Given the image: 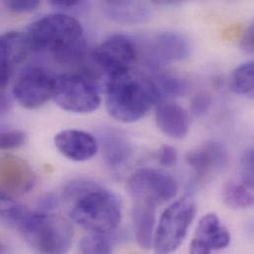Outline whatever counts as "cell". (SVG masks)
<instances>
[{
    "mask_svg": "<svg viewBox=\"0 0 254 254\" xmlns=\"http://www.w3.org/2000/svg\"><path fill=\"white\" fill-rule=\"evenodd\" d=\"M64 196L70 204L74 223L90 234L108 235L114 232L122 219V205L112 191L86 179L68 183Z\"/></svg>",
    "mask_w": 254,
    "mask_h": 254,
    "instance_id": "obj_1",
    "label": "cell"
},
{
    "mask_svg": "<svg viewBox=\"0 0 254 254\" xmlns=\"http://www.w3.org/2000/svg\"><path fill=\"white\" fill-rule=\"evenodd\" d=\"M32 51L49 53L57 62H80L87 50L80 22L64 13L50 14L35 21L26 33Z\"/></svg>",
    "mask_w": 254,
    "mask_h": 254,
    "instance_id": "obj_2",
    "label": "cell"
},
{
    "mask_svg": "<svg viewBox=\"0 0 254 254\" xmlns=\"http://www.w3.org/2000/svg\"><path fill=\"white\" fill-rule=\"evenodd\" d=\"M106 109L121 123H134L143 118L160 98L151 79L129 70L109 76L106 82Z\"/></svg>",
    "mask_w": 254,
    "mask_h": 254,
    "instance_id": "obj_3",
    "label": "cell"
},
{
    "mask_svg": "<svg viewBox=\"0 0 254 254\" xmlns=\"http://www.w3.org/2000/svg\"><path fill=\"white\" fill-rule=\"evenodd\" d=\"M16 227L36 254H66L70 250L72 227L60 216L28 210Z\"/></svg>",
    "mask_w": 254,
    "mask_h": 254,
    "instance_id": "obj_4",
    "label": "cell"
},
{
    "mask_svg": "<svg viewBox=\"0 0 254 254\" xmlns=\"http://www.w3.org/2000/svg\"><path fill=\"white\" fill-rule=\"evenodd\" d=\"M196 211L195 201L190 196H184L163 212L153 238L155 254H171L178 250L187 236Z\"/></svg>",
    "mask_w": 254,
    "mask_h": 254,
    "instance_id": "obj_5",
    "label": "cell"
},
{
    "mask_svg": "<svg viewBox=\"0 0 254 254\" xmlns=\"http://www.w3.org/2000/svg\"><path fill=\"white\" fill-rule=\"evenodd\" d=\"M53 99L63 110L75 114L92 113L101 104L95 82L84 73L56 76Z\"/></svg>",
    "mask_w": 254,
    "mask_h": 254,
    "instance_id": "obj_6",
    "label": "cell"
},
{
    "mask_svg": "<svg viewBox=\"0 0 254 254\" xmlns=\"http://www.w3.org/2000/svg\"><path fill=\"white\" fill-rule=\"evenodd\" d=\"M127 190L134 201L156 206L174 198L178 191V184L175 178L168 173L151 168H142L129 177Z\"/></svg>",
    "mask_w": 254,
    "mask_h": 254,
    "instance_id": "obj_7",
    "label": "cell"
},
{
    "mask_svg": "<svg viewBox=\"0 0 254 254\" xmlns=\"http://www.w3.org/2000/svg\"><path fill=\"white\" fill-rule=\"evenodd\" d=\"M56 75L42 66L25 69L13 86V96L26 109H39L53 98Z\"/></svg>",
    "mask_w": 254,
    "mask_h": 254,
    "instance_id": "obj_8",
    "label": "cell"
},
{
    "mask_svg": "<svg viewBox=\"0 0 254 254\" xmlns=\"http://www.w3.org/2000/svg\"><path fill=\"white\" fill-rule=\"evenodd\" d=\"M136 54V46L129 37L116 34L108 37L94 49L93 60L109 77L128 71Z\"/></svg>",
    "mask_w": 254,
    "mask_h": 254,
    "instance_id": "obj_9",
    "label": "cell"
},
{
    "mask_svg": "<svg viewBox=\"0 0 254 254\" xmlns=\"http://www.w3.org/2000/svg\"><path fill=\"white\" fill-rule=\"evenodd\" d=\"M189 40L174 31L158 32L147 40L146 53L153 64H163L185 60L190 55Z\"/></svg>",
    "mask_w": 254,
    "mask_h": 254,
    "instance_id": "obj_10",
    "label": "cell"
},
{
    "mask_svg": "<svg viewBox=\"0 0 254 254\" xmlns=\"http://www.w3.org/2000/svg\"><path fill=\"white\" fill-rule=\"evenodd\" d=\"M231 243V234L216 214H207L199 222L190 245V254H211Z\"/></svg>",
    "mask_w": 254,
    "mask_h": 254,
    "instance_id": "obj_11",
    "label": "cell"
},
{
    "mask_svg": "<svg viewBox=\"0 0 254 254\" xmlns=\"http://www.w3.org/2000/svg\"><path fill=\"white\" fill-rule=\"evenodd\" d=\"M35 184L36 175L25 160L13 155L0 157V191L9 196L25 194Z\"/></svg>",
    "mask_w": 254,
    "mask_h": 254,
    "instance_id": "obj_12",
    "label": "cell"
},
{
    "mask_svg": "<svg viewBox=\"0 0 254 254\" xmlns=\"http://www.w3.org/2000/svg\"><path fill=\"white\" fill-rule=\"evenodd\" d=\"M55 145L66 158L83 162L91 159L98 151L97 139L79 129H64L55 136Z\"/></svg>",
    "mask_w": 254,
    "mask_h": 254,
    "instance_id": "obj_13",
    "label": "cell"
},
{
    "mask_svg": "<svg viewBox=\"0 0 254 254\" xmlns=\"http://www.w3.org/2000/svg\"><path fill=\"white\" fill-rule=\"evenodd\" d=\"M228 158L226 147L221 142L210 140L188 151L185 160L198 175L207 176L224 168Z\"/></svg>",
    "mask_w": 254,
    "mask_h": 254,
    "instance_id": "obj_14",
    "label": "cell"
},
{
    "mask_svg": "<svg viewBox=\"0 0 254 254\" xmlns=\"http://www.w3.org/2000/svg\"><path fill=\"white\" fill-rule=\"evenodd\" d=\"M97 142L103 159L110 168L119 170L126 166L131 157L132 147L123 133L113 128H104L99 132Z\"/></svg>",
    "mask_w": 254,
    "mask_h": 254,
    "instance_id": "obj_15",
    "label": "cell"
},
{
    "mask_svg": "<svg viewBox=\"0 0 254 254\" xmlns=\"http://www.w3.org/2000/svg\"><path fill=\"white\" fill-rule=\"evenodd\" d=\"M155 121L159 129L171 138L182 139L189 130V118L186 111L171 101L157 103Z\"/></svg>",
    "mask_w": 254,
    "mask_h": 254,
    "instance_id": "obj_16",
    "label": "cell"
},
{
    "mask_svg": "<svg viewBox=\"0 0 254 254\" xmlns=\"http://www.w3.org/2000/svg\"><path fill=\"white\" fill-rule=\"evenodd\" d=\"M32 48L26 34L18 31H9L0 35V64L13 70L24 63Z\"/></svg>",
    "mask_w": 254,
    "mask_h": 254,
    "instance_id": "obj_17",
    "label": "cell"
},
{
    "mask_svg": "<svg viewBox=\"0 0 254 254\" xmlns=\"http://www.w3.org/2000/svg\"><path fill=\"white\" fill-rule=\"evenodd\" d=\"M102 8L110 20L120 24H141L151 16L150 6L141 1H106Z\"/></svg>",
    "mask_w": 254,
    "mask_h": 254,
    "instance_id": "obj_18",
    "label": "cell"
},
{
    "mask_svg": "<svg viewBox=\"0 0 254 254\" xmlns=\"http://www.w3.org/2000/svg\"><path fill=\"white\" fill-rule=\"evenodd\" d=\"M131 218L138 246L143 250L150 249L155 224V206L150 203L135 201Z\"/></svg>",
    "mask_w": 254,
    "mask_h": 254,
    "instance_id": "obj_19",
    "label": "cell"
},
{
    "mask_svg": "<svg viewBox=\"0 0 254 254\" xmlns=\"http://www.w3.org/2000/svg\"><path fill=\"white\" fill-rule=\"evenodd\" d=\"M225 204L235 210L251 208L254 205L253 189L242 181H228L222 192Z\"/></svg>",
    "mask_w": 254,
    "mask_h": 254,
    "instance_id": "obj_20",
    "label": "cell"
},
{
    "mask_svg": "<svg viewBox=\"0 0 254 254\" xmlns=\"http://www.w3.org/2000/svg\"><path fill=\"white\" fill-rule=\"evenodd\" d=\"M230 85L234 93L253 97L254 91V64L253 61L239 65L233 71Z\"/></svg>",
    "mask_w": 254,
    "mask_h": 254,
    "instance_id": "obj_21",
    "label": "cell"
},
{
    "mask_svg": "<svg viewBox=\"0 0 254 254\" xmlns=\"http://www.w3.org/2000/svg\"><path fill=\"white\" fill-rule=\"evenodd\" d=\"M151 81L160 100L163 97L183 96L188 90L187 81L172 74L158 73L151 79Z\"/></svg>",
    "mask_w": 254,
    "mask_h": 254,
    "instance_id": "obj_22",
    "label": "cell"
},
{
    "mask_svg": "<svg viewBox=\"0 0 254 254\" xmlns=\"http://www.w3.org/2000/svg\"><path fill=\"white\" fill-rule=\"evenodd\" d=\"M81 254H112V245L107 235L90 234L80 243Z\"/></svg>",
    "mask_w": 254,
    "mask_h": 254,
    "instance_id": "obj_23",
    "label": "cell"
},
{
    "mask_svg": "<svg viewBox=\"0 0 254 254\" xmlns=\"http://www.w3.org/2000/svg\"><path fill=\"white\" fill-rule=\"evenodd\" d=\"M27 139L25 131L18 128H0V149L9 150L22 146Z\"/></svg>",
    "mask_w": 254,
    "mask_h": 254,
    "instance_id": "obj_24",
    "label": "cell"
},
{
    "mask_svg": "<svg viewBox=\"0 0 254 254\" xmlns=\"http://www.w3.org/2000/svg\"><path fill=\"white\" fill-rule=\"evenodd\" d=\"M241 181L254 189V154L253 149L245 151L241 160Z\"/></svg>",
    "mask_w": 254,
    "mask_h": 254,
    "instance_id": "obj_25",
    "label": "cell"
},
{
    "mask_svg": "<svg viewBox=\"0 0 254 254\" xmlns=\"http://www.w3.org/2000/svg\"><path fill=\"white\" fill-rule=\"evenodd\" d=\"M212 97L207 92L198 93L191 102V113L196 118L204 117L211 109Z\"/></svg>",
    "mask_w": 254,
    "mask_h": 254,
    "instance_id": "obj_26",
    "label": "cell"
},
{
    "mask_svg": "<svg viewBox=\"0 0 254 254\" xmlns=\"http://www.w3.org/2000/svg\"><path fill=\"white\" fill-rule=\"evenodd\" d=\"M50 4L60 10H64L66 12L71 11L75 13H81L82 11H85L89 5L88 2L78 0H52L50 1Z\"/></svg>",
    "mask_w": 254,
    "mask_h": 254,
    "instance_id": "obj_27",
    "label": "cell"
},
{
    "mask_svg": "<svg viewBox=\"0 0 254 254\" xmlns=\"http://www.w3.org/2000/svg\"><path fill=\"white\" fill-rule=\"evenodd\" d=\"M40 1L37 0H26V1H16V0H11V1H6L5 6L7 9L14 13H30L35 11L39 6H40Z\"/></svg>",
    "mask_w": 254,
    "mask_h": 254,
    "instance_id": "obj_28",
    "label": "cell"
},
{
    "mask_svg": "<svg viewBox=\"0 0 254 254\" xmlns=\"http://www.w3.org/2000/svg\"><path fill=\"white\" fill-rule=\"evenodd\" d=\"M159 163L164 167H172L178 161V152L172 145L164 144L160 147L158 152Z\"/></svg>",
    "mask_w": 254,
    "mask_h": 254,
    "instance_id": "obj_29",
    "label": "cell"
},
{
    "mask_svg": "<svg viewBox=\"0 0 254 254\" xmlns=\"http://www.w3.org/2000/svg\"><path fill=\"white\" fill-rule=\"evenodd\" d=\"M242 49L250 55H253L254 51V26L252 24L244 32L243 38L241 40Z\"/></svg>",
    "mask_w": 254,
    "mask_h": 254,
    "instance_id": "obj_30",
    "label": "cell"
},
{
    "mask_svg": "<svg viewBox=\"0 0 254 254\" xmlns=\"http://www.w3.org/2000/svg\"><path fill=\"white\" fill-rule=\"evenodd\" d=\"M12 107V101L7 93L0 89V118L6 115Z\"/></svg>",
    "mask_w": 254,
    "mask_h": 254,
    "instance_id": "obj_31",
    "label": "cell"
},
{
    "mask_svg": "<svg viewBox=\"0 0 254 254\" xmlns=\"http://www.w3.org/2000/svg\"><path fill=\"white\" fill-rule=\"evenodd\" d=\"M15 201L13 198L4 192L0 191V217L3 215V213L14 203Z\"/></svg>",
    "mask_w": 254,
    "mask_h": 254,
    "instance_id": "obj_32",
    "label": "cell"
},
{
    "mask_svg": "<svg viewBox=\"0 0 254 254\" xmlns=\"http://www.w3.org/2000/svg\"><path fill=\"white\" fill-rule=\"evenodd\" d=\"M0 254H7L6 246L2 243V241H1V240H0Z\"/></svg>",
    "mask_w": 254,
    "mask_h": 254,
    "instance_id": "obj_33",
    "label": "cell"
}]
</instances>
